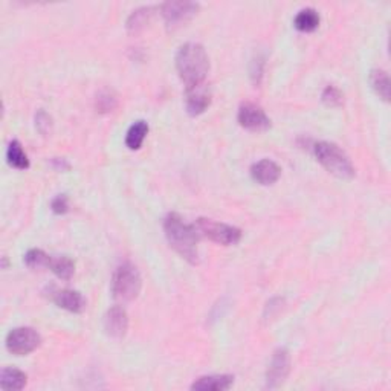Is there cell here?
Instances as JSON below:
<instances>
[{"label": "cell", "instance_id": "17", "mask_svg": "<svg viewBox=\"0 0 391 391\" xmlns=\"http://www.w3.org/2000/svg\"><path fill=\"white\" fill-rule=\"evenodd\" d=\"M27 374L19 369L8 367L0 373V387L3 390H22L27 385Z\"/></svg>", "mask_w": 391, "mask_h": 391}, {"label": "cell", "instance_id": "25", "mask_svg": "<svg viewBox=\"0 0 391 391\" xmlns=\"http://www.w3.org/2000/svg\"><path fill=\"white\" fill-rule=\"evenodd\" d=\"M36 127H37V130L42 135H47L49 132H51L52 118L49 117L43 109H40L37 112V115H36Z\"/></svg>", "mask_w": 391, "mask_h": 391}, {"label": "cell", "instance_id": "15", "mask_svg": "<svg viewBox=\"0 0 391 391\" xmlns=\"http://www.w3.org/2000/svg\"><path fill=\"white\" fill-rule=\"evenodd\" d=\"M149 122L140 119L133 122L130 128L127 130V135H126V145L128 147L130 150H140L147 135H149Z\"/></svg>", "mask_w": 391, "mask_h": 391}, {"label": "cell", "instance_id": "8", "mask_svg": "<svg viewBox=\"0 0 391 391\" xmlns=\"http://www.w3.org/2000/svg\"><path fill=\"white\" fill-rule=\"evenodd\" d=\"M199 11V3L194 2H167L161 6V14L168 29L181 27Z\"/></svg>", "mask_w": 391, "mask_h": 391}, {"label": "cell", "instance_id": "11", "mask_svg": "<svg viewBox=\"0 0 391 391\" xmlns=\"http://www.w3.org/2000/svg\"><path fill=\"white\" fill-rule=\"evenodd\" d=\"M128 329V315L122 306H112L104 315V330L109 337L121 339Z\"/></svg>", "mask_w": 391, "mask_h": 391}, {"label": "cell", "instance_id": "1", "mask_svg": "<svg viewBox=\"0 0 391 391\" xmlns=\"http://www.w3.org/2000/svg\"><path fill=\"white\" fill-rule=\"evenodd\" d=\"M165 237L179 256L193 265L199 263V239L200 235L194 223H185L182 217L176 213H170L164 219Z\"/></svg>", "mask_w": 391, "mask_h": 391}, {"label": "cell", "instance_id": "3", "mask_svg": "<svg viewBox=\"0 0 391 391\" xmlns=\"http://www.w3.org/2000/svg\"><path fill=\"white\" fill-rule=\"evenodd\" d=\"M318 162L329 171L330 175L341 179H352L355 176V167L347 154L337 144L321 141L313 147Z\"/></svg>", "mask_w": 391, "mask_h": 391}, {"label": "cell", "instance_id": "4", "mask_svg": "<svg viewBox=\"0 0 391 391\" xmlns=\"http://www.w3.org/2000/svg\"><path fill=\"white\" fill-rule=\"evenodd\" d=\"M142 288V279L138 267L130 262L122 263L113 272L112 279V295L121 303H128L140 295Z\"/></svg>", "mask_w": 391, "mask_h": 391}, {"label": "cell", "instance_id": "18", "mask_svg": "<svg viewBox=\"0 0 391 391\" xmlns=\"http://www.w3.org/2000/svg\"><path fill=\"white\" fill-rule=\"evenodd\" d=\"M6 161H8V164H10L14 168H17V170H28L29 168L28 154L24 153L22 144L17 140L11 141L10 145H8Z\"/></svg>", "mask_w": 391, "mask_h": 391}, {"label": "cell", "instance_id": "12", "mask_svg": "<svg viewBox=\"0 0 391 391\" xmlns=\"http://www.w3.org/2000/svg\"><path fill=\"white\" fill-rule=\"evenodd\" d=\"M51 298L60 309H64V311L72 313H81L86 309V300L78 290L54 289Z\"/></svg>", "mask_w": 391, "mask_h": 391}, {"label": "cell", "instance_id": "23", "mask_svg": "<svg viewBox=\"0 0 391 391\" xmlns=\"http://www.w3.org/2000/svg\"><path fill=\"white\" fill-rule=\"evenodd\" d=\"M51 258L52 257L47 256L42 249H29L27 252V256H24V263H27V266L31 269H42V267L49 269Z\"/></svg>", "mask_w": 391, "mask_h": 391}, {"label": "cell", "instance_id": "2", "mask_svg": "<svg viewBox=\"0 0 391 391\" xmlns=\"http://www.w3.org/2000/svg\"><path fill=\"white\" fill-rule=\"evenodd\" d=\"M176 69L185 89L203 84L209 71V59L205 47L199 43H185L176 54Z\"/></svg>", "mask_w": 391, "mask_h": 391}, {"label": "cell", "instance_id": "19", "mask_svg": "<svg viewBox=\"0 0 391 391\" xmlns=\"http://www.w3.org/2000/svg\"><path fill=\"white\" fill-rule=\"evenodd\" d=\"M370 84L381 100L390 101V77L384 69H373L370 72Z\"/></svg>", "mask_w": 391, "mask_h": 391}, {"label": "cell", "instance_id": "26", "mask_svg": "<svg viewBox=\"0 0 391 391\" xmlns=\"http://www.w3.org/2000/svg\"><path fill=\"white\" fill-rule=\"evenodd\" d=\"M51 209L55 214H66L69 211V199L66 194L55 196L51 202Z\"/></svg>", "mask_w": 391, "mask_h": 391}, {"label": "cell", "instance_id": "24", "mask_svg": "<svg viewBox=\"0 0 391 391\" xmlns=\"http://www.w3.org/2000/svg\"><path fill=\"white\" fill-rule=\"evenodd\" d=\"M321 100L325 105H329V108H338V105L342 104V94L338 87L327 86L324 89Z\"/></svg>", "mask_w": 391, "mask_h": 391}, {"label": "cell", "instance_id": "20", "mask_svg": "<svg viewBox=\"0 0 391 391\" xmlns=\"http://www.w3.org/2000/svg\"><path fill=\"white\" fill-rule=\"evenodd\" d=\"M49 269L59 276L60 280L68 281L72 279L73 272H75V263L66 256L63 257H52L51 263H49Z\"/></svg>", "mask_w": 391, "mask_h": 391}, {"label": "cell", "instance_id": "16", "mask_svg": "<svg viewBox=\"0 0 391 391\" xmlns=\"http://www.w3.org/2000/svg\"><path fill=\"white\" fill-rule=\"evenodd\" d=\"M293 27L301 32H312L320 27V14L313 8H303L293 19Z\"/></svg>", "mask_w": 391, "mask_h": 391}, {"label": "cell", "instance_id": "14", "mask_svg": "<svg viewBox=\"0 0 391 391\" xmlns=\"http://www.w3.org/2000/svg\"><path fill=\"white\" fill-rule=\"evenodd\" d=\"M234 384L233 374H209L202 376L191 384L193 391H226Z\"/></svg>", "mask_w": 391, "mask_h": 391}, {"label": "cell", "instance_id": "10", "mask_svg": "<svg viewBox=\"0 0 391 391\" xmlns=\"http://www.w3.org/2000/svg\"><path fill=\"white\" fill-rule=\"evenodd\" d=\"M211 100H213V94L205 83L185 89V108L191 117L202 115L211 105Z\"/></svg>", "mask_w": 391, "mask_h": 391}, {"label": "cell", "instance_id": "13", "mask_svg": "<svg viewBox=\"0 0 391 391\" xmlns=\"http://www.w3.org/2000/svg\"><path fill=\"white\" fill-rule=\"evenodd\" d=\"M251 176L260 185H274L281 176V168L271 159H262L251 167Z\"/></svg>", "mask_w": 391, "mask_h": 391}, {"label": "cell", "instance_id": "6", "mask_svg": "<svg viewBox=\"0 0 391 391\" xmlns=\"http://www.w3.org/2000/svg\"><path fill=\"white\" fill-rule=\"evenodd\" d=\"M42 338L32 327H15L6 335L5 346L10 353L15 356H24L40 346Z\"/></svg>", "mask_w": 391, "mask_h": 391}, {"label": "cell", "instance_id": "27", "mask_svg": "<svg viewBox=\"0 0 391 391\" xmlns=\"http://www.w3.org/2000/svg\"><path fill=\"white\" fill-rule=\"evenodd\" d=\"M263 66H265L263 57H257V60L252 61L251 77H252V81H254L256 84H258L260 80H262V77H263Z\"/></svg>", "mask_w": 391, "mask_h": 391}, {"label": "cell", "instance_id": "22", "mask_svg": "<svg viewBox=\"0 0 391 391\" xmlns=\"http://www.w3.org/2000/svg\"><path fill=\"white\" fill-rule=\"evenodd\" d=\"M117 105H118V98L115 92L109 91V89H104V91H101L96 95L95 109L98 113H109L112 110H115Z\"/></svg>", "mask_w": 391, "mask_h": 391}, {"label": "cell", "instance_id": "7", "mask_svg": "<svg viewBox=\"0 0 391 391\" xmlns=\"http://www.w3.org/2000/svg\"><path fill=\"white\" fill-rule=\"evenodd\" d=\"M289 371H290V355L288 352V348L284 347L276 348L266 371V387L276 388L283 385L284 381H286V378L289 376Z\"/></svg>", "mask_w": 391, "mask_h": 391}, {"label": "cell", "instance_id": "5", "mask_svg": "<svg viewBox=\"0 0 391 391\" xmlns=\"http://www.w3.org/2000/svg\"><path fill=\"white\" fill-rule=\"evenodd\" d=\"M196 230L200 237H207L211 242L223 244V246H233L242 240V231L233 225L216 222L213 219L200 217L196 220Z\"/></svg>", "mask_w": 391, "mask_h": 391}, {"label": "cell", "instance_id": "21", "mask_svg": "<svg viewBox=\"0 0 391 391\" xmlns=\"http://www.w3.org/2000/svg\"><path fill=\"white\" fill-rule=\"evenodd\" d=\"M152 11H153L152 6H144L130 14V17L127 20L128 32H132V34H135V32H140L145 27L147 22L150 20L152 14H153Z\"/></svg>", "mask_w": 391, "mask_h": 391}, {"label": "cell", "instance_id": "9", "mask_svg": "<svg viewBox=\"0 0 391 391\" xmlns=\"http://www.w3.org/2000/svg\"><path fill=\"white\" fill-rule=\"evenodd\" d=\"M237 119L243 128L251 130V132H265L271 127V119L266 115V112L254 103L242 104Z\"/></svg>", "mask_w": 391, "mask_h": 391}]
</instances>
